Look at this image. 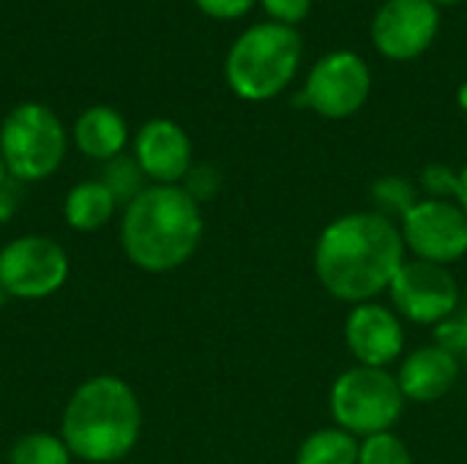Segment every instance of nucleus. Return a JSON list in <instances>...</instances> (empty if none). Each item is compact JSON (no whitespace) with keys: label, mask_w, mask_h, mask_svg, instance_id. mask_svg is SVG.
<instances>
[{"label":"nucleus","mask_w":467,"mask_h":464,"mask_svg":"<svg viewBox=\"0 0 467 464\" xmlns=\"http://www.w3.org/2000/svg\"><path fill=\"white\" fill-rule=\"evenodd\" d=\"M68 273V252L49 235L27 232L0 246V284L8 298L47 301L66 287Z\"/></svg>","instance_id":"8"},{"label":"nucleus","mask_w":467,"mask_h":464,"mask_svg":"<svg viewBox=\"0 0 467 464\" xmlns=\"http://www.w3.org/2000/svg\"><path fill=\"white\" fill-rule=\"evenodd\" d=\"M432 3L441 8V5H457V3H462V0H432Z\"/></svg>","instance_id":"31"},{"label":"nucleus","mask_w":467,"mask_h":464,"mask_svg":"<svg viewBox=\"0 0 467 464\" xmlns=\"http://www.w3.org/2000/svg\"><path fill=\"white\" fill-rule=\"evenodd\" d=\"M386 295L405 323L427 328H438L462 306V290L451 268L413 257L402 263Z\"/></svg>","instance_id":"9"},{"label":"nucleus","mask_w":467,"mask_h":464,"mask_svg":"<svg viewBox=\"0 0 467 464\" xmlns=\"http://www.w3.org/2000/svg\"><path fill=\"white\" fill-rule=\"evenodd\" d=\"M400 232L413 260L451 268L467 257V216L454 200L421 197L400 222Z\"/></svg>","instance_id":"10"},{"label":"nucleus","mask_w":467,"mask_h":464,"mask_svg":"<svg viewBox=\"0 0 467 464\" xmlns=\"http://www.w3.org/2000/svg\"><path fill=\"white\" fill-rule=\"evenodd\" d=\"M304 57V38L298 27L271 19L249 25L230 44L224 55V82L241 98L252 104L282 96Z\"/></svg>","instance_id":"4"},{"label":"nucleus","mask_w":467,"mask_h":464,"mask_svg":"<svg viewBox=\"0 0 467 464\" xmlns=\"http://www.w3.org/2000/svg\"><path fill=\"white\" fill-rule=\"evenodd\" d=\"M457 107H460V109L467 115V79L460 85V88H457Z\"/></svg>","instance_id":"29"},{"label":"nucleus","mask_w":467,"mask_h":464,"mask_svg":"<svg viewBox=\"0 0 467 464\" xmlns=\"http://www.w3.org/2000/svg\"><path fill=\"white\" fill-rule=\"evenodd\" d=\"M342 334L350 358L358 366L372 369H389L391 364H400L408 345L405 320L380 298L350 306Z\"/></svg>","instance_id":"12"},{"label":"nucleus","mask_w":467,"mask_h":464,"mask_svg":"<svg viewBox=\"0 0 467 464\" xmlns=\"http://www.w3.org/2000/svg\"><path fill=\"white\" fill-rule=\"evenodd\" d=\"M5 464H74V457L60 435L27 432L11 443Z\"/></svg>","instance_id":"19"},{"label":"nucleus","mask_w":467,"mask_h":464,"mask_svg":"<svg viewBox=\"0 0 467 464\" xmlns=\"http://www.w3.org/2000/svg\"><path fill=\"white\" fill-rule=\"evenodd\" d=\"M441 8L432 0H383L369 22V38L391 63L419 60L441 33Z\"/></svg>","instance_id":"11"},{"label":"nucleus","mask_w":467,"mask_h":464,"mask_svg":"<svg viewBox=\"0 0 467 464\" xmlns=\"http://www.w3.org/2000/svg\"><path fill=\"white\" fill-rule=\"evenodd\" d=\"M372 96V68L353 49H331L315 60L293 104L326 120L358 115Z\"/></svg>","instance_id":"7"},{"label":"nucleus","mask_w":467,"mask_h":464,"mask_svg":"<svg viewBox=\"0 0 467 464\" xmlns=\"http://www.w3.org/2000/svg\"><path fill=\"white\" fill-rule=\"evenodd\" d=\"M421 200V189L416 180L405 178V175H380L372 180L369 186V202L372 211L391 219V222H402L408 216V211Z\"/></svg>","instance_id":"18"},{"label":"nucleus","mask_w":467,"mask_h":464,"mask_svg":"<svg viewBox=\"0 0 467 464\" xmlns=\"http://www.w3.org/2000/svg\"><path fill=\"white\" fill-rule=\"evenodd\" d=\"M358 464H413V454L397 432H380L358 443Z\"/></svg>","instance_id":"21"},{"label":"nucleus","mask_w":467,"mask_h":464,"mask_svg":"<svg viewBox=\"0 0 467 464\" xmlns=\"http://www.w3.org/2000/svg\"><path fill=\"white\" fill-rule=\"evenodd\" d=\"M358 443L339 427H323L298 443L293 464H358Z\"/></svg>","instance_id":"17"},{"label":"nucleus","mask_w":467,"mask_h":464,"mask_svg":"<svg viewBox=\"0 0 467 464\" xmlns=\"http://www.w3.org/2000/svg\"><path fill=\"white\" fill-rule=\"evenodd\" d=\"M394 375H397L405 402L435 405V402L446 399L454 391V386L460 383L462 361L454 358L441 345L430 342V345H421V347L405 353Z\"/></svg>","instance_id":"14"},{"label":"nucleus","mask_w":467,"mask_h":464,"mask_svg":"<svg viewBox=\"0 0 467 464\" xmlns=\"http://www.w3.org/2000/svg\"><path fill=\"white\" fill-rule=\"evenodd\" d=\"M131 156L145 172L148 183L181 186L194 167V145L181 123L172 118H150L131 137Z\"/></svg>","instance_id":"13"},{"label":"nucleus","mask_w":467,"mask_h":464,"mask_svg":"<svg viewBox=\"0 0 467 464\" xmlns=\"http://www.w3.org/2000/svg\"><path fill=\"white\" fill-rule=\"evenodd\" d=\"M63 443L82 464H118L142 438V402L118 375L82 380L60 416Z\"/></svg>","instance_id":"3"},{"label":"nucleus","mask_w":467,"mask_h":464,"mask_svg":"<svg viewBox=\"0 0 467 464\" xmlns=\"http://www.w3.org/2000/svg\"><path fill=\"white\" fill-rule=\"evenodd\" d=\"M257 3L271 22L290 25V27H298L312 14L315 5V0H257Z\"/></svg>","instance_id":"25"},{"label":"nucleus","mask_w":467,"mask_h":464,"mask_svg":"<svg viewBox=\"0 0 467 464\" xmlns=\"http://www.w3.org/2000/svg\"><path fill=\"white\" fill-rule=\"evenodd\" d=\"M405 260L408 249L400 224L375 211H353L331 219L312 252L320 287L348 306L378 301L389 293Z\"/></svg>","instance_id":"1"},{"label":"nucleus","mask_w":467,"mask_h":464,"mask_svg":"<svg viewBox=\"0 0 467 464\" xmlns=\"http://www.w3.org/2000/svg\"><path fill=\"white\" fill-rule=\"evenodd\" d=\"M71 139L82 156L107 164L109 159L126 153L131 134H129L126 118L115 107L96 104L77 115V120L71 126Z\"/></svg>","instance_id":"15"},{"label":"nucleus","mask_w":467,"mask_h":464,"mask_svg":"<svg viewBox=\"0 0 467 464\" xmlns=\"http://www.w3.org/2000/svg\"><path fill=\"white\" fill-rule=\"evenodd\" d=\"M432 342L449 350L454 358L467 364V304L462 301L460 312L443 320L438 328H432Z\"/></svg>","instance_id":"23"},{"label":"nucleus","mask_w":467,"mask_h":464,"mask_svg":"<svg viewBox=\"0 0 467 464\" xmlns=\"http://www.w3.org/2000/svg\"><path fill=\"white\" fill-rule=\"evenodd\" d=\"M118 208L115 194L101 183V178L79 180L63 200V222L74 232H99L115 219Z\"/></svg>","instance_id":"16"},{"label":"nucleus","mask_w":467,"mask_h":464,"mask_svg":"<svg viewBox=\"0 0 467 464\" xmlns=\"http://www.w3.org/2000/svg\"><path fill=\"white\" fill-rule=\"evenodd\" d=\"M19 211V191H16V180H8L5 186H0V224H8Z\"/></svg>","instance_id":"27"},{"label":"nucleus","mask_w":467,"mask_h":464,"mask_svg":"<svg viewBox=\"0 0 467 464\" xmlns=\"http://www.w3.org/2000/svg\"><path fill=\"white\" fill-rule=\"evenodd\" d=\"M222 172H219V167L216 164H208V161H194V167L189 170V175L183 178V189L200 202V205H205V202H211L219 191H222Z\"/></svg>","instance_id":"24"},{"label":"nucleus","mask_w":467,"mask_h":464,"mask_svg":"<svg viewBox=\"0 0 467 464\" xmlns=\"http://www.w3.org/2000/svg\"><path fill=\"white\" fill-rule=\"evenodd\" d=\"M408 402L391 369H372L353 364L328 391V413L334 427L364 440L380 432H394Z\"/></svg>","instance_id":"6"},{"label":"nucleus","mask_w":467,"mask_h":464,"mask_svg":"<svg viewBox=\"0 0 467 464\" xmlns=\"http://www.w3.org/2000/svg\"><path fill=\"white\" fill-rule=\"evenodd\" d=\"M457 175L460 170L451 167V164H443V161H430L421 172H419V189H421V197H430V200H454L457 194Z\"/></svg>","instance_id":"22"},{"label":"nucleus","mask_w":467,"mask_h":464,"mask_svg":"<svg viewBox=\"0 0 467 464\" xmlns=\"http://www.w3.org/2000/svg\"><path fill=\"white\" fill-rule=\"evenodd\" d=\"M5 301H8V295H5V290H3V284H0V306H3Z\"/></svg>","instance_id":"32"},{"label":"nucleus","mask_w":467,"mask_h":464,"mask_svg":"<svg viewBox=\"0 0 467 464\" xmlns=\"http://www.w3.org/2000/svg\"><path fill=\"white\" fill-rule=\"evenodd\" d=\"M205 235L202 205L183 186H145L120 211V249L142 273H172L200 249Z\"/></svg>","instance_id":"2"},{"label":"nucleus","mask_w":467,"mask_h":464,"mask_svg":"<svg viewBox=\"0 0 467 464\" xmlns=\"http://www.w3.org/2000/svg\"><path fill=\"white\" fill-rule=\"evenodd\" d=\"M101 183L115 194L118 205H129L145 186H150L131 153H120L115 159H109L101 167Z\"/></svg>","instance_id":"20"},{"label":"nucleus","mask_w":467,"mask_h":464,"mask_svg":"<svg viewBox=\"0 0 467 464\" xmlns=\"http://www.w3.org/2000/svg\"><path fill=\"white\" fill-rule=\"evenodd\" d=\"M454 202L465 211L467 216V164L460 167V175H457V194H454Z\"/></svg>","instance_id":"28"},{"label":"nucleus","mask_w":467,"mask_h":464,"mask_svg":"<svg viewBox=\"0 0 467 464\" xmlns=\"http://www.w3.org/2000/svg\"><path fill=\"white\" fill-rule=\"evenodd\" d=\"M11 180V175H8V170H5V161H3V156H0V186H5Z\"/></svg>","instance_id":"30"},{"label":"nucleus","mask_w":467,"mask_h":464,"mask_svg":"<svg viewBox=\"0 0 467 464\" xmlns=\"http://www.w3.org/2000/svg\"><path fill=\"white\" fill-rule=\"evenodd\" d=\"M66 153V126L57 112L41 101H22L0 120V156L11 180H47L63 167Z\"/></svg>","instance_id":"5"},{"label":"nucleus","mask_w":467,"mask_h":464,"mask_svg":"<svg viewBox=\"0 0 467 464\" xmlns=\"http://www.w3.org/2000/svg\"><path fill=\"white\" fill-rule=\"evenodd\" d=\"M194 5L211 19L235 22V19L246 16L257 5V0H194Z\"/></svg>","instance_id":"26"}]
</instances>
